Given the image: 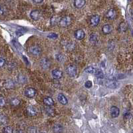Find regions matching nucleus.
I'll list each match as a JSON object with an SVG mask.
<instances>
[{"instance_id": "nucleus-8", "label": "nucleus", "mask_w": 133, "mask_h": 133, "mask_svg": "<svg viewBox=\"0 0 133 133\" xmlns=\"http://www.w3.org/2000/svg\"><path fill=\"white\" fill-rule=\"evenodd\" d=\"M105 17L109 19H115L116 17H117V11L114 9H111L107 12Z\"/></svg>"}, {"instance_id": "nucleus-11", "label": "nucleus", "mask_w": 133, "mask_h": 133, "mask_svg": "<svg viewBox=\"0 0 133 133\" xmlns=\"http://www.w3.org/2000/svg\"><path fill=\"white\" fill-rule=\"evenodd\" d=\"M85 36V32L82 29H78L75 32V37L77 39H83Z\"/></svg>"}, {"instance_id": "nucleus-27", "label": "nucleus", "mask_w": 133, "mask_h": 133, "mask_svg": "<svg viewBox=\"0 0 133 133\" xmlns=\"http://www.w3.org/2000/svg\"><path fill=\"white\" fill-rule=\"evenodd\" d=\"M19 103H20V101L17 99H13L11 101V104L13 106H17V105L19 104Z\"/></svg>"}, {"instance_id": "nucleus-26", "label": "nucleus", "mask_w": 133, "mask_h": 133, "mask_svg": "<svg viewBox=\"0 0 133 133\" xmlns=\"http://www.w3.org/2000/svg\"><path fill=\"white\" fill-rule=\"evenodd\" d=\"M7 122V118L6 117V116L2 114L1 115V123L2 125H5Z\"/></svg>"}, {"instance_id": "nucleus-31", "label": "nucleus", "mask_w": 133, "mask_h": 133, "mask_svg": "<svg viewBox=\"0 0 133 133\" xmlns=\"http://www.w3.org/2000/svg\"><path fill=\"white\" fill-rule=\"evenodd\" d=\"M5 99L3 98V96H1L0 98V105L1 107H3V106H5Z\"/></svg>"}, {"instance_id": "nucleus-23", "label": "nucleus", "mask_w": 133, "mask_h": 133, "mask_svg": "<svg viewBox=\"0 0 133 133\" xmlns=\"http://www.w3.org/2000/svg\"><path fill=\"white\" fill-rule=\"evenodd\" d=\"M95 74L98 79H103L104 78V73L101 69H97Z\"/></svg>"}, {"instance_id": "nucleus-20", "label": "nucleus", "mask_w": 133, "mask_h": 133, "mask_svg": "<svg viewBox=\"0 0 133 133\" xmlns=\"http://www.w3.org/2000/svg\"><path fill=\"white\" fill-rule=\"evenodd\" d=\"M45 110L47 114H48V115L51 116V117L55 115V110L53 108L51 107H47L45 108Z\"/></svg>"}, {"instance_id": "nucleus-35", "label": "nucleus", "mask_w": 133, "mask_h": 133, "mask_svg": "<svg viewBox=\"0 0 133 133\" xmlns=\"http://www.w3.org/2000/svg\"><path fill=\"white\" fill-rule=\"evenodd\" d=\"M5 12V9H3V7H1V15H3V13Z\"/></svg>"}, {"instance_id": "nucleus-7", "label": "nucleus", "mask_w": 133, "mask_h": 133, "mask_svg": "<svg viewBox=\"0 0 133 133\" xmlns=\"http://www.w3.org/2000/svg\"><path fill=\"white\" fill-rule=\"evenodd\" d=\"M40 65L41 66V67H43L45 69H47L50 67L51 62H50V61L47 58H43L40 61Z\"/></svg>"}, {"instance_id": "nucleus-21", "label": "nucleus", "mask_w": 133, "mask_h": 133, "mask_svg": "<svg viewBox=\"0 0 133 133\" xmlns=\"http://www.w3.org/2000/svg\"><path fill=\"white\" fill-rule=\"evenodd\" d=\"M119 30L120 32H125L127 30V25L126 24V23H120V24L119 26Z\"/></svg>"}, {"instance_id": "nucleus-30", "label": "nucleus", "mask_w": 133, "mask_h": 133, "mask_svg": "<svg viewBox=\"0 0 133 133\" xmlns=\"http://www.w3.org/2000/svg\"><path fill=\"white\" fill-rule=\"evenodd\" d=\"M85 86L86 88H91L92 86H93V83H92V82L91 81H86V83H85Z\"/></svg>"}, {"instance_id": "nucleus-2", "label": "nucleus", "mask_w": 133, "mask_h": 133, "mask_svg": "<svg viewBox=\"0 0 133 133\" xmlns=\"http://www.w3.org/2000/svg\"><path fill=\"white\" fill-rule=\"evenodd\" d=\"M29 51V52H30L31 54L33 55H39L42 52L41 48L37 45H33V46L30 47Z\"/></svg>"}, {"instance_id": "nucleus-4", "label": "nucleus", "mask_w": 133, "mask_h": 133, "mask_svg": "<svg viewBox=\"0 0 133 133\" xmlns=\"http://www.w3.org/2000/svg\"><path fill=\"white\" fill-rule=\"evenodd\" d=\"M36 90L32 87H29V88H26L25 91V95L28 98H33L36 96Z\"/></svg>"}, {"instance_id": "nucleus-10", "label": "nucleus", "mask_w": 133, "mask_h": 133, "mask_svg": "<svg viewBox=\"0 0 133 133\" xmlns=\"http://www.w3.org/2000/svg\"><path fill=\"white\" fill-rule=\"evenodd\" d=\"M119 113H120V111L118 107L113 106L111 108V115L112 118H116L118 117L119 115Z\"/></svg>"}, {"instance_id": "nucleus-5", "label": "nucleus", "mask_w": 133, "mask_h": 133, "mask_svg": "<svg viewBox=\"0 0 133 133\" xmlns=\"http://www.w3.org/2000/svg\"><path fill=\"white\" fill-rule=\"evenodd\" d=\"M26 112L30 117H34L37 114V110L35 107L28 106L26 109Z\"/></svg>"}, {"instance_id": "nucleus-33", "label": "nucleus", "mask_w": 133, "mask_h": 133, "mask_svg": "<svg viewBox=\"0 0 133 133\" xmlns=\"http://www.w3.org/2000/svg\"><path fill=\"white\" fill-rule=\"evenodd\" d=\"M5 59L3 57H1L0 58V66H1V67H3V66L5 65Z\"/></svg>"}, {"instance_id": "nucleus-19", "label": "nucleus", "mask_w": 133, "mask_h": 133, "mask_svg": "<svg viewBox=\"0 0 133 133\" xmlns=\"http://www.w3.org/2000/svg\"><path fill=\"white\" fill-rule=\"evenodd\" d=\"M4 86H5V88H13V87H14L15 83H14V82H13V81L9 80V81H7L5 83H4Z\"/></svg>"}, {"instance_id": "nucleus-18", "label": "nucleus", "mask_w": 133, "mask_h": 133, "mask_svg": "<svg viewBox=\"0 0 133 133\" xmlns=\"http://www.w3.org/2000/svg\"><path fill=\"white\" fill-rule=\"evenodd\" d=\"M63 130V128L59 124H57L53 127V132L55 133H61Z\"/></svg>"}, {"instance_id": "nucleus-32", "label": "nucleus", "mask_w": 133, "mask_h": 133, "mask_svg": "<svg viewBox=\"0 0 133 133\" xmlns=\"http://www.w3.org/2000/svg\"><path fill=\"white\" fill-rule=\"evenodd\" d=\"M28 133H37V128L35 127H30L28 128Z\"/></svg>"}, {"instance_id": "nucleus-24", "label": "nucleus", "mask_w": 133, "mask_h": 133, "mask_svg": "<svg viewBox=\"0 0 133 133\" xmlns=\"http://www.w3.org/2000/svg\"><path fill=\"white\" fill-rule=\"evenodd\" d=\"M13 128L10 126H7V127H4L3 130V133H13Z\"/></svg>"}, {"instance_id": "nucleus-6", "label": "nucleus", "mask_w": 133, "mask_h": 133, "mask_svg": "<svg viewBox=\"0 0 133 133\" xmlns=\"http://www.w3.org/2000/svg\"><path fill=\"white\" fill-rule=\"evenodd\" d=\"M106 85L109 88H115L118 87V83L113 78H111L106 82Z\"/></svg>"}, {"instance_id": "nucleus-36", "label": "nucleus", "mask_w": 133, "mask_h": 133, "mask_svg": "<svg viewBox=\"0 0 133 133\" xmlns=\"http://www.w3.org/2000/svg\"><path fill=\"white\" fill-rule=\"evenodd\" d=\"M131 17H132V19L133 20V11L131 12Z\"/></svg>"}, {"instance_id": "nucleus-25", "label": "nucleus", "mask_w": 133, "mask_h": 133, "mask_svg": "<svg viewBox=\"0 0 133 133\" xmlns=\"http://www.w3.org/2000/svg\"><path fill=\"white\" fill-rule=\"evenodd\" d=\"M57 60L59 62H64L65 61V57L62 54H57L56 55Z\"/></svg>"}, {"instance_id": "nucleus-13", "label": "nucleus", "mask_w": 133, "mask_h": 133, "mask_svg": "<svg viewBox=\"0 0 133 133\" xmlns=\"http://www.w3.org/2000/svg\"><path fill=\"white\" fill-rule=\"evenodd\" d=\"M43 103L46 106L51 107L54 104V101L52 98L49 97V96H46L43 99Z\"/></svg>"}, {"instance_id": "nucleus-1", "label": "nucleus", "mask_w": 133, "mask_h": 133, "mask_svg": "<svg viewBox=\"0 0 133 133\" xmlns=\"http://www.w3.org/2000/svg\"><path fill=\"white\" fill-rule=\"evenodd\" d=\"M66 72L70 77H75L77 75V67L73 65H68L66 68Z\"/></svg>"}, {"instance_id": "nucleus-16", "label": "nucleus", "mask_w": 133, "mask_h": 133, "mask_svg": "<svg viewBox=\"0 0 133 133\" xmlns=\"http://www.w3.org/2000/svg\"><path fill=\"white\" fill-rule=\"evenodd\" d=\"M103 32L105 34H109L112 32V26L110 25H104L103 27Z\"/></svg>"}, {"instance_id": "nucleus-28", "label": "nucleus", "mask_w": 133, "mask_h": 133, "mask_svg": "<svg viewBox=\"0 0 133 133\" xmlns=\"http://www.w3.org/2000/svg\"><path fill=\"white\" fill-rule=\"evenodd\" d=\"M51 25H56L58 22H59V18L57 17H53L51 19Z\"/></svg>"}, {"instance_id": "nucleus-37", "label": "nucleus", "mask_w": 133, "mask_h": 133, "mask_svg": "<svg viewBox=\"0 0 133 133\" xmlns=\"http://www.w3.org/2000/svg\"><path fill=\"white\" fill-rule=\"evenodd\" d=\"M132 133H133V130H132Z\"/></svg>"}, {"instance_id": "nucleus-17", "label": "nucleus", "mask_w": 133, "mask_h": 133, "mask_svg": "<svg viewBox=\"0 0 133 133\" xmlns=\"http://www.w3.org/2000/svg\"><path fill=\"white\" fill-rule=\"evenodd\" d=\"M85 0H75L74 5L77 8H81L85 5Z\"/></svg>"}, {"instance_id": "nucleus-15", "label": "nucleus", "mask_w": 133, "mask_h": 133, "mask_svg": "<svg viewBox=\"0 0 133 133\" xmlns=\"http://www.w3.org/2000/svg\"><path fill=\"white\" fill-rule=\"evenodd\" d=\"M52 76L55 79H60L63 76V72L60 70H58V69H55L52 71Z\"/></svg>"}, {"instance_id": "nucleus-12", "label": "nucleus", "mask_w": 133, "mask_h": 133, "mask_svg": "<svg viewBox=\"0 0 133 133\" xmlns=\"http://www.w3.org/2000/svg\"><path fill=\"white\" fill-rule=\"evenodd\" d=\"M57 99H58V101L61 104H63V105H65L68 103V100L67 99L65 96V95H63V94H59L57 96Z\"/></svg>"}, {"instance_id": "nucleus-22", "label": "nucleus", "mask_w": 133, "mask_h": 133, "mask_svg": "<svg viewBox=\"0 0 133 133\" xmlns=\"http://www.w3.org/2000/svg\"><path fill=\"white\" fill-rule=\"evenodd\" d=\"M96 71V69H95V67H93V66H90V67H87L85 69V73H90V74L95 73Z\"/></svg>"}, {"instance_id": "nucleus-29", "label": "nucleus", "mask_w": 133, "mask_h": 133, "mask_svg": "<svg viewBox=\"0 0 133 133\" xmlns=\"http://www.w3.org/2000/svg\"><path fill=\"white\" fill-rule=\"evenodd\" d=\"M47 37L49 39H57L58 37V36L57 35L56 33H49L47 36Z\"/></svg>"}, {"instance_id": "nucleus-14", "label": "nucleus", "mask_w": 133, "mask_h": 133, "mask_svg": "<svg viewBox=\"0 0 133 133\" xmlns=\"http://www.w3.org/2000/svg\"><path fill=\"white\" fill-rule=\"evenodd\" d=\"M30 16L31 19H33L35 21H37L40 17V13L38 10H33L31 12Z\"/></svg>"}, {"instance_id": "nucleus-9", "label": "nucleus", "mask_w": 133, "mask_h": 133, "mask_svg": "<svg viewBox=\"0 0 133 133\" xmlns=\"http://www.w3.org/2000/svg\"><path fill=\"white\" fill-rule=\"evenodd\" d=\"M100 21V17L99 15H93L90 19V23L93 27L97 26L99 23Z\"/></svg>"}, {"instance_id": "nucleus-34", "label": "nucleus", "mask_w": 133, "mask_h": 133, "mask_svg": "<svg viewBox=\"0 0 133 133\" xmlns=\"http://www.w3.org/2000/svg\"><path fill=\"white\" fill-rule=\"evenodd\" d=\"M43 1V0H33V2H35V3H41Z\"/></svg>"}, {"instance_id": "nucleus-3", "label": "nucleus", "mask_w": 133, "mask_h": 133, "mask_svg": "<svg viewBox=\"0 0 133 133\" xmlns=\"http://www.w3.org/2000/svg\"><path fill=\"white\" fill-rule=\"evenodd\" d=\"M71 23V18L69 16H66L62 18L59 21V24L61 27H65L69 26Z\"/></svg>"}]
</instances>
